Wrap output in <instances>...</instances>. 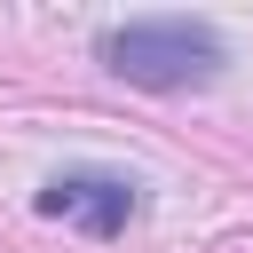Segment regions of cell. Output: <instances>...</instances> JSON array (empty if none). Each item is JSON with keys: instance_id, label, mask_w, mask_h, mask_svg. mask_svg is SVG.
Masks as SVG:
<instances>
[{"instance_id": "obj_1", "label": "cell", "mask_w": 253, "mask_h": 253, "mask_svg": "<svg viewBox=\"0 0 253 253\" xmlns=\"http://www.w3.org/2000/svg\"><path fill=\"white\" fill-rule=\"evenodd\" d=\"M103 63H111L126 87L182 95V87H206V79L221 71V32H213V24H190V16L119 24V32H103Z\"/></svg>"}, {"instance_id": "obj_2", "label": "cell", "mask_w": 253, "mask_h": 253, "mask_svg": "<svg viewBox=\"0 0 253 253\" xmlns=\"http://www.w3.org/2000/svg\"><path fill=\"white\" fill-rule=\"evenodd\" d=\"M134 206H142V190H134L126 174H103V166H71V174H55V182L40 190V213L79 221L87 237H119V229L134 221Z\"/></svg>"}]
</instances>
